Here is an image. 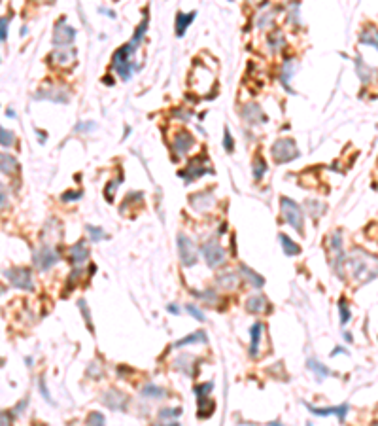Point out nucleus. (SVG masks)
<instances>
[{
	"mask_svg": "<svg viewBox=\"0 0 378 426\" xmlns=\"http://www.w3.org/2000/svg\"><path fill=\"white\" fill-rule=\"evenodd\" d=\"M346 262H348L350 267H352V277H354L358 283L365 284V283H369V281H373L375 277H378V267L377 269L371 267L373 262H377V258L365 254L363 250H354V254L350 256Z\"/></svg>",
	"mask_w": 378,
	"mask_h": 426,
	"instance_id": "f257e3e1",
	"label": "nucleus"
},
{
	"mask_svg": "<svg viewBox=\"0 0 378 426\" xmlns=\"http://www.w3.org/2000/svg\"><path fill=\"white\" fill-rule=\"evenodd\" d=\"M136 49L131 46V44H125L123 47H119L115 53H113V68H115V72L121 76L123 80H129L132 76V70L134 68H138L136 65H132L131 57Z\"/></svg>",
	"mask_w": 378,
	"mask_h": 426,
	"instance_id": "f03ea898",
	"label": "nucleus"
},
{
	"mask_svg": "<svg viewBox=\"0 0 378 426\" xmlns=\"http://www.w3.org/2000/svg\"><path fill=\"white\" fill-rule=\"evenodd\" d=\"M280 208H282V216L284 220L293 227V229H297L299 233H304V216H302V210L301 207L291 201L289 197H282L280 199Z\"/></svg>",
	"mask_w": 378,
	"mask_h": 426,
	"instance_id": "7ed1b4c3",
	"label": "nucleus"
},
{
	"mask_svg": "<svg viewBox=\"0 0 378 426\" xmlns=\"http://www.w3.org/2000/svg\"><path fill=\"white\" fill-rule=\"evenodd\" d=\"M273 157L276 163H289L299 157V150L291 139H280L273 144Z\"/></svg>",
	"mask_w": 378,
	"mask_h": 426,
	"instance_id": "20e7f679",
	"label": "nucleus"
},
{
	"mask_svg": "<svg viewBox=\"0 0 378 426\" xmlns=\"http://www.w3.org/2000/svg\"><path fill=\"white\" fill-rule=\"evenodd\" d=\"M202 256L208 267L216 269L219 265L225 264V250L221 248V245L217 243V239H210L202 245Z\"/></svg>",
	"mask_w": 378,
	"mask_h": 426,
	"instance_id": "39448f33",
	"label": "nucleus"
},
{
	"mask_svg": "<svg viewBox=\"0 0 378 426\" xmlns=\"http://www.w3.org/2000/svg\"><path fill=\"white\" fill-rule=\"evenodd\" d=\"M204 172H214V170L210 169V165H208V161L204 155H197V157H193V159L188 163V167L180 172V176L186 180V182H193V180H197L198 176H202Z\"/></svg>",
	"mask_w": 378,
	"mask_h": 426,
	"instance_id": "423d86ee",
	"label": "nucleus"
},
{
	"mask_svg": "<svg viewBox=\"0 0 378 426\" xmlns=\"http://www.w3.org/2000/svg\"><path fill=\"white\" fill-rule=\"evenodd\" d=\"M4 277L9 281V284L13 288H19V290H32V277H30V271L25 269V267H11V269H6L4 271Z\"/></svg>",
	"mask_w": 378,
	"mask_h": 426,
	"instance_id": "0eeeda50",
	"label": "nucleus"
},
{
	"mask_svg": "<svg viewBox=\"0 0 378 426\" xmlns=\"http://www.w3.org/2000/svg\"><path fill=\"white\" fill-rule=\"evenodd\" d=\"M178 252L184 267H193L197 264V248L193 245V241L184 233L178 235Z\"/></svg>",
	"mask_w": 378,
	"mask_h": 426,
	"instance_id": "6e6552de",
	"label": "nucleus"
},
{
	"mask_svg": "<svg viewBox=\"0 0 378 426\" xmlns=\"http://www.w3.org/2000/svg\"><path fill=\"white\" fill-rule=\"evenodd\" d=\"M32 262H34V265H36L40 271H47V269H51L59 262V252H57L53 246L44 245L40 250L34 252Z\"/></svg>",
	"mask_w": 378,
	"mask_h": 426,
	"instance_id": "1a4fd4ad",
	"label": "nucleus"
},
{
	"mask_svg": "<svg viewBox=\"0 0 378 426\" xmlns=\"http://www.w3.org/2000/svg\"><path fill=\"white\" fill-rule=\"evenodd\" d=\"M74 36H76L74 28L68 27L65 19H61V21H59V23L55 25V30H53V46H55V47L72 46Z\"/></svg>",
	"mask_w": 378,
	"mask_h": 426,
	"instance_id": "9d476101",
	"label": "nucleus"
},
{
	"mask_svg": "<svg viewBox=\"0 0 378 426\" xmlns=\"http://www.w3.org/2000/svg\"><path fill=\"white\" fill-rule=\"evenodd\" d=\"M189 203H191V207L195 208L197 212H208L210 208L216 205V197H214V193L210 189H206V191L193 193L189 197Z\"/></svg>",
	"mask_w": 378,
	"mask_h": 426,
	"instance_id": "9b49d317",
	"label": "nucleus"
},
{
	"mask_svg": "<svg viewBox=\"0 0 378 426\" xmlns=\"http://www.w3.org/2000/svg\"><path fill=\"white\" fill-rule=\"evenodd\" d=\"M102 404L110 409H115V411H125L127 404H129V398L119 390H110L102 396Z\"/></svg>",
	"mask_w": 378,
	"mask_h": 426,
	"instance_id": "f8f14e48",
	"label": "nucleus"
},
{
	"mask_svg": "<svg viewBox=\"0 0 378 426\" xmlns=\"http://www.w3.org/2000/svg\"><path fill=\"white\" fill-rule=\"evenodd\" d=\"M198 358H195L193 354H180L178 358L174 360V368L182 371L184 375H188V377H193L195 375V371H197V364Z\"/></svg>",
	"mask_w": 378,
	"mask_h": 426,
	"instance_id": "ddd939ff",
	"label": "nucleus"
},
{
	"mask_svg": "<svg viewBox=\"0 0 378 426\" xmlns=\"http://www.w3.org/2000/svg\"><path fill=\"white\" fill-rule=\"evenodd\" d=\"M306 407H308V411H310V413H314V415H318V417L337 415V419H339L340 423L344 421V417H346V413H348V406H346V404L337 406V407H314V406H308V404H306Z\"/></svg>",
	"mask_w": 378,
	"mask_h": 426,
	"instance_id": "4468645a",
	"label": "nucleus"
},
{
	"mask_svg": "<svg viewBox=\"0 0 378 426\" xmlns=\"http://www.w3.org/2000/svg\"><path fill=\"white\" fill-rule=\"evenodd\" d=\"M191 146H193V137L186 131H180L178 135L174 137V144H172V150L176 151V157H174V159H178L180 155H186Z\"/></svg>",
	"mask_w": 378,
	"mask_h": 426,
	"instance_id": "2eb2a0df",
	"label": "nucleus"
},
{
	"mask_svg": "<svg viewBox=\"0 0 378 426\" xmlns=\"http://www.w3.org/2000/svg\"><path fill=\"white\" fill-rule=\"evenodd\" d=\"M242 118L246 120V123L250 125H257V123L267 122V116L263 114V110L257 106V104H248L242 108Z\"/></svg>",
	"mask_w": 378,
	"mask_h": 426,
	"instance_id": "dca6fc26",
	"label": "nucleus"
},
{
	"mask_svg": "<svg viewBox=\"0 0 378 426\" xmlns=\"http://www.w3.org/2000/svg\"><path fill=\"white\" fill-rule=\"evenodd\" d=\"M51 59L59 63V65H68L76 59V49L72 46L68 47H55L53 53H51Z\"/></svg>",
	"mask_w": 378,
	"mask_h": 426,
	"instance_id": "f3484780",
	"label": "nucleus"
},
{
	"mask_svg": "<svg viewBox=\"0 0 378 426\" xmlns=\"http://www.w3.org/2000/svg\"><path fill=\"white\" fill-rule=\"evenodd\" d=\"M87 256H89V248L85 245V241H80L74 246H70V262L74 265L84 264L85 260H87Z\"/></svg>",
	"mask_w": 378,
	"mask_h": 426,
	"instance_id": "a211bd4d",
	"label": "nucleus"
},
{
	"mask_svg": "<svg viewBox=\"0 0 378 426\" xmlns=\"http://www.w3.org/2000/svg\"><path fill=\"white\" fill-rule=\"evenodd\" d=\"M36 99H46L53 103H68V95L65 89H42L36 93Z\"/></svg>",
	"mask_w": 378,
	"mask_h": 426,
	"instance_id": "6ab92c4d",
	"label": "nucleus"
},
{
	"mask_svg": "<svg viewBox=\"0 0 378 426\" xmlns=\"http://www.w3.org/2000/svg\"><path fill=\"white\" fill-rule=\"evenodd\" d=\"M216 284L223 290H233L238 284V275L235 271H223V273L216 275Z\"/></svg>",
	"mask_w": 378,
	"mask_h": 426,
	"instance_id": "aec40b11",
	"label": "nucleus"
},
{
	"mask_svg": "<svg viewBox=\"0 0 378 426\" xmlns=\"http://www.w3.org/2000/svg\"><path fill=\"white\" fill-rule=\"evenodd\" d=\"M261 333H263V324L255 322L250 330V337H252V343H250V356L255 358L257 352H259V341H261Z\"/></svg>",
	"mask_w": 378,
	"mask_h": 426,
	"instance_id": "412c9836",
	"label": "nucleus"
},
{
	"mask_svg": "<svg viewBox=\"0 0 378 426\" xmlns=\"http://www.w3.org/2000/svg\"><path fill=\"white\" fill-rule=\"evenodd\" d=\"M267 297L265 295H252V297H248V301H246V311H250V312H254V314H257V312H263L269 305H267Z\"/></svg>",
	"mask_w": 378,
	"mask_h": 426,
	"instance_id": "4be33fe9",
	"label": "nucleus"
},
{
	"mask_svg": "<svg viewBox=\"0 0 378 426\" xmlns=\"http://www.w3.org/2000/svg\"><path fill=\"white\" fill-rule=\"evenodd\" d=\"M195 15H197V11H191V13H182V11H178V15H176V34H178V36H184L186 28L193 23Z\"/></svg>",
	"mask_w": 378,
	"mask_h": 426,
	"instance_id": "5701e85b",
	"label": "nucleus"
},
{
	"mask_svg": "<svg viewBox=\"0 0 378 426\" xmlns=\"http://www.w3.org/2000/svg\"><path fill=\"white\" fill-rule=\"evenodd\" d=\"M240 273L244 275V279H246V281H248L250 284H252L254 288H261V286L265 284V279H263V277L255 273L254 269H250L248 265H244V264L240 265Z\"/></svg>",
	"mask_w": 378,
	"mask_h": 426,
	"instance_id": "b1692460",
	"label": "nucleus"
},
{
	"mask_svg": "<svg viewBox=\"0 0 378 426\" xmlns=\"http://www.w3.org/2000/svg\"><path fill=\"white\" fill-rule=\"evenodd\" d=\"M208 337L204 331H195V333H191L188 337H184V339H180L174 343V347L180 349V347H186V345H193V343H206Z\"/></svg>",
	"mask_w": 378,
	"mask_h": 426,
	"instance_id": "393cba45",
	"label": "nucleus"
},
{
	"mask_svg": "<svg viewBox=\"0 0 378 426\" xmlns=\"http://www.w3.org/2000/svg\"><path fill=\"white\" fill-rule=\"evenodd\" d=\"M361 44H365V46H373L375 49H378V30L375 27L367 28V30H363L361 32Z\"/></svg>",
	"mask_w": 378,
	"mask_h": 426,
	"instance_id": "a878e982",
	"label": "nucleus"
},
{
	"mask_svg": "<svg viewBox=\"0 0 378 426\" xmlns=\"http://www.w3.org/2000/svg\"><path fill=\"white\" fill-rule=\"evenodd\" d=\"M280 245H282L285 256H297L299 252H301L299 245H295V243H293L291 239L285 235V233H280Z\"/></svg>",
	"mask_w": 378,
	"mask_h": 426,
	"instance_id": "bb28decb",
	"label": "nucleus"
},
{
	"mask_svg": "<svg viewBox=\"0 0 378 426\" xmlns=\"http://www.w3.org/2000/svg\"><path fill=\"white\" fill-rule=\"evenodd\" d=\"M2 172L4 174H11V172H15L19 167V163L15 161V157H11V155H8V153H2Z\"/></svg>",
	"mask_w": 378,
	"mask_h": 426,
	"instance_id": "cd10ccee",
	"label": "nucleus"
},
{
	"mask_svg": "<svg viewBox=\"0 0 378 426\" xmlns=\"http://www.w3.org/2000/svg\"><path fill=\"white\" fill-rule=\"evenodd\" d=\"M306 366H308V369H312L314 373H316V377H318V381H321V379H325L327 375H331V371L325 366H321L320 362H316V360H308L306 362Z\"/></svg>",
	"mask_w": 378,
	"mask_h": 426,
	"instance_id": "c85d7f7f",
	"label": "nucleus"
},
{
	"mask_svg": "<svg viewBox=\"0 0 378 426\" xmlns=\"http://www.w3.org/2000/svg\"><path fill=\"white\" fill-rule=\"evenodd\" d=\"M142 396L144 398H165L167 396V392H165V388L157 387V385H146V387L142 388Z\"/></svg>",
	"mask_w": 378,
	"mask_h": 426,
	"instance_id": "c756f323",
	"label": "nucleus"
},
{
	"mask_svg": "<svg viewBox=\"0 0 378 426\" xmlns=\"http://www.w3.org/2000/svg\"><path fill=\"white\" fill-rule=\"evenodd\" d=\"M269 46L273 51H278L284 47V34L280 30H274L273 34H269Z\"/></svg>",
	"mask_w": 378,
	"mask_h": 426,
	"instance_id": "7c9ffc66",
	"label": "nucleus"
},
{
	"mask_svg": "<svg viewBox=\"0 0 378 426\" xmlns=\"http://www.w3.org/2000/svg\"><path fill=\"white\" fill-rule=\"evenodd\" d=\"M293 72H295V65H293L291 61H287V63L284 65V70H282V84L289 93H291V89H289V78L293 76Z\"/></svg>",
	"mask_w": 378,
	"mask_h": 426,
	"instance_id": "2f4dec72",
	"label": "nucleus"
},
{
	"mask_svg": "<svg viewBox=\"0 0 378 426\" xmlns=\"http://www.w3.org/2000/svg\"><path fill=\"white\" fill-rule=\"evenodd\" d=\"M265 172H267V163H265V159L261 157V155H255V159H254V178L255 180H261V176H263Z\"/></svg>",
	"mask_w": 378,
	"mask_h": 426,
	"instance_id": "473e14b6",
	"label": "nucleus"
},
{
	"mask_svg": "<svg viewBox=\"0 0 378 426\" xmlns=\"http://www.w3.org/2000/svg\"><path fill=\"white\" fill-rule=\"evenodd\" d=\"M306 207H308V212L312 214V218H320L321 214H323V210H325V205L314 201V199H308V201H306Z\"/></svg>",
	"mask_w": 378,
	"mask_h": 426,
	"instance_id": "72a5a7b5",
	"label": "nucleus"
},
{
	"mask_svg": "<svg viewBox=\"0 0 378 426\" xmlns=\"http://www.w3.org/2000/svg\"><path fill=\"white\" fill-rule=\"evenodd\" d=\"M85 229H87V233L91 235V241H93V243H98V241H104V239H108V235H106V231H104L102 227L87 226Z\"/></svg>",
	"mask_w": 378,
	"mask_h": 426,
	"instance_id": "f704fd0d",
	"label": "nucleus"
},
{
	"mask_svg": "<svg viewBox=\"0 0 378 426\" xmlns=\"http://www.w3.org/2000/svg\"><path fill=\"white\" fill-rule=\"evenodd\" d=\"M78 307H80V311L84 314L85 324H87L89 331H93L94 328H93V320H91V312H89V307H87V301H85V299H80V301H78Z\"/></svg>",
	"mask_w": 378,
	"mask_h": 426,
	"instance_id": "c9c22d12",
	"label": "nucleus"
},
{
	"mask_svg": "<svg viewBox=\"0 0 378 426\" xmlns=\"http://www.w3.org/2000/svg\"><path fill=\"white\" fill-rule=\"evenodd\" d=\"M356 66H358V74H359V80H361V82H363V84H367L369 80H371V72H373V70H371V68H369V66H365V65H363V61H361V59H358V61H356Z\"/></svg>",
	"mask_w": 378,
	"mask_h": 426,
	"instance_id": "e433bc0d",
	"label": "nucleus"
},
{
	"mask_svg": "<svg viewBox=\"0 0 378 426\" xmlns=\"http://www.w3.org/2000/svg\"><path fill=\"white\" fill-rule=\"evenodd\" d=\"M193 295H197V297H200L204 303H210V305H214V303L217 301V293L214 292L212 288H208L204 292H193Z\"/></svg>",
	"mask_w": 378,
	"mask_h": 426,
	"instance_id": "4c0bfd02",
	"label": "nucleus"
},
{
	"mask_svg": "<svg viewBox=\"0 0 378 426\" xmlns=\"http://www.w3.org/2000/svg\"><path fill=\"white\" fill-rule=\"evenodd\" d=\"M121 180H123V174H121V172H119V176H117V178H115V180H110V184L106 186V189H104V193H106V199H108V201H112V191H113V193H115V189H117V186L121 184Z\"/></svg>",
	"mask_w": 378,
	"mask_h": 426,
	"instance_id": "58836bf2",
	"label": "nucleus"
},
{
	"mask_svg": "<svg viewBox=\"0 0 378 426\" xmlns=\"http://www.w3.org/2000/svg\"><path fill=\"white\" fill-rule=\"evenodd\" d=\"M186 311H188L189 314H191V316L195 318V320H198V322H204V320H206V316H204V312L200 311L198 307H195L193 303H188V305H186Z\"/></svg>",
	"mask_w": 378,
	"mask_h": 426,
	"instance_id": "ea45409f",
	"label": "nucleus"
},
{
	"mask_svg": "<svg viewBox=\"0 0 378 426\" xmlns=\"http://www.w3.org/2000/svg\"><path fill=\"white\" fill-rule=\"evenodd\" d=\"M182 415V409L174 407V409H163L159 411V421H167V419H178Z\"/></svg>",
	"mask_w": 378,
	"mask_h": 426,
	"instance_id": "a19ab883",
	"label": "nucleus"
},
{
	"mask_svg": "<svg viewBox=\"0 0 378 426\" xmlns=\"http://www.w3.org/2000/svg\"><path fill=\"white\" fill-rule=\"evenodd\" d=\"M214 388V383H206V385H197V387L193 388V392L197 394V398H204L208 396V392Z\"/></svg>",
	"mask_w": 378,
	"mask_h": 426,
	"instance_id": "79ce46f5",
	"label": "nucleus"
},
{
	"mask_svg": "<svg viewBox=\"0 0 378 426\" xmlns=\"http://www.w3.org/2000/svg\"><path fill=\"white\" fill-rule=\"evenodd\" d=\"M339 311H340V322L346 324L350 320V309L348 305H346V299H340L339 301Z\"/></svg>",
	"mask_w": 378,
	"mask_h": 426,
	"instance_id": "37998d69",
	"label": "nucleus"
},
{
	"mask_svg": "<svg viewBox=\"0 0 378 426\" xmlns=\"http://www.w3.org/2000/svg\"><path fill=\"white\" fill-rule=\"evenodd\" d=\"M273 21H274L273 13H261V17H259V21H257V27L259 28L271 27V25H273Z\"/></svg>",
	"mask_w": 378,
	"mask_h": 426,
	"instance_id": "c03bdc74",
	"label": "nucleus"
},
{
	"mask_svg": "<svg viewBox=\"0 0 378 426\" xmlns=\"http://www.w3.org/2000/svg\"><path fill=\"white\" fill-rule=\"evenodd\" d=\"M87 425H104V417L102 413H98V411H93L91 415L87 417V421H85Z\"/></svg>",
	"mask_w": 378,
	"mask_h": 426,
	"instance_id": "a18cd8bd",
	"label": "nucleus"
},
{
	"mask_svg": "<svg viewBox=\"0 0 378 426\" xmlns=\"http://www.w3.org/2000/svg\"><path fill=\"white\" fill-rule=\"evenodd\" d=\"M0 135H2V146H4V148L13 146V135H11V133L6 131V129H2V131H0Z\"/></svg>",
	"mask_w": 378,
	"mask_h": 426,
	"instance_id": "49530a36",
	"label": "nucleus"
},
{
	"mask_svg": "<svg viewBox=\"0 0 378 426\" xmlns=\"http://www.w3.org/2000/svg\"><path fill=\"white\" fill-rule=\"evenodd\" d=\"M223 146H225V150L231 153V151L235 150V144H233V139H231V133L229 129L225 127V137H223Z\"/></svg>",
	"mask_w": 378,
	"mask_h": 426,
	"instance_id": "de8ad7c7",
	"label": "nucleus"
},
{
	"mask_svg": "<svg viewBox=\"0 0 378 426\" xmlns=\"http://www.w3.org/2000/svg\"><path fill=\"white\" fill-rule=\"evenodd\" d=\"M38 387H40L42 398H44V400H47V402H51V398H49V392H47V387H46V381H44V379H38Z\"/></svg>",
	"mask_w": 378,
	"mask_h": 426,
	"instance_id": "09e8293b",
	"label": "nucleus"
},
{
	"mask_svg": "<svg viewBox=\"0 0 378 426\" xmlns=\"http://www.w3.org/2000/svg\"><path fill=\"white\" fill-rule=\"evenodd\" d=\"M84 195L82 191H66L63 193V201H76V199H80Z\"/></svg>",
	"mask_w": 378,
	"mask_h": 426,
	"instance_id": "8fccbe9b",
	"label": "nucleus"
},
{
	"mask_svg": "<svg viewBox=\"0 0 378 426\" xmlns=\"http://www.w3.org/2000/svg\"><path fill=\"white\" fill-rule=\"evenodd\" d=\"M80 277H82V271H80V269H74L72 275H70V281H68V284H66V286H68V290H72V284H74Z\"/></svg>",
	"mask_w": 378,
	"mask_h": 426,
	"instance_id": "3c124183",
	"label": "nucleus"
},
{
	"mask_svg": "<svg viewBox=\"0 0 378 426\" xmlns=\"http://www.w3.org/2000/svg\"><path fill=\"white\" fill-rule=\"evenodd\" d=\"M6 30H8V17H2V30H0V38H2V42H6Z\"/></svg>",
	"mask_w": 378,
	"mask_h": 426,
	"instance_id": "603ef678",
	"label": "nucleus"
},
{
	"mask_svg": "<svg viewBox=\"0 0 378 426\" xmlns=\"http://www.w3.org/2000/svg\"><path fill=\"white\" fill-rule=\"evenodd\" d=\"M91 129H94V123H80L76 127V131H91Z\"/></svg>",
	"mask_w": 378,
	"mask_h": 426,
	"instance_id": "864d4df0",
	"label": "nucleus"
},
{
	"mask_svg": "<svg viewBox=\"0 0 378 426\" xmlns=\"http://www.w3.org/2000/svg\"><path fill=\"white\" fill-rule=\"evenodd\" d=\"M25 407H27V400H23V402H19L17 407H15V411H13V413H15V415H19L21 411H25Z\"/></svg>",
	"mask_w": 378,
	"mask_h": 426,
	"instance_id": "5fc2aeb1",
	"label": "nucleus"
},
{
	"mask_svg": "<svg viewBox=\"0 0 378 426\" xmlns=\"http://www.w3.org/2000/svg\"><path fill=\"white\" fill-rule=\"evenodd\" d=\"M174 116H176V118H182V120H189V118H191V112H182V110H176Z\"/></svg>",
	"mask_w": 378,
	"mask_h": 426,
	"instance_id": "6e6d98bb",
	"label": "nucleus"
},
{
	"mask_svg": "<svg viewBox=\"0 0 378 426\" xmlns=\"http://www.w3.org/2000/svg\"><path fill=\"white\" fill-rule=\"evenodd\" d=\"M167 309H169V312H174V314H178V312H180V309L176 307V305H169Z\"/></svg>",
	"mask_w": 378,
	"mask_h": 426,
	"instance_id": "4d7b16f0",
	"label": "nucleus"
},
{
	"mask_svg": "<svg viewBox=\"0 0 378 426\" xmlns=\"http://www.w3.org/2000/svg\"><path fill=\"white\" fill-rule=\"evenodd\" d=\"M9 423V417L6 415V411H2V425H8Z\"/></svg>",
	"mask_w": 378,
	"mask_h": 426,
	"instance_id": "13d9d810",
	"label": "nucleus"
},
{
	"mask_svg": "<svg viewBox=\"0 0 378 426\" xmlns=\"http://www.w3.org/2000/svg\"><path fill=\"white\" fill-rule=\"evenodd\" d=\"M339 352H346V350H344V349H340V347H337V349H335V350H333V352H331V356H337Z\"/></svg>",
	"mask_w": 378,
	"mask_h": 426,
	"instance_id": "bf43d9fd",
	"label": "nucleus"
},
{
	"mask_svg": "<svg viewBox=\"0 0 378 426\" xmlns=\"http://www.w3.org/2000/svg\"><path fill=\"white\" fill-rule=\"evenodd\" d=\"M2 208H6V193L2 191Z\"/></svg>",
	"mask_w": 378,
	"mask_h": 426,
	"instance_id": "052dcab7",
	"label": "nucleus"
},
{
	"mask_svg": "<svg viewBox=\"0 0 378 426\" xmlns=\"http://www.w3.org/2000/svg\"><path fill=\"white\" fill-rule=\"evenodd\" d=\"M6 116H9V118H13V116H15V112H13V110H6Z\"/></svg>",
	"mask_w": 378,
	"mask_h": 426,
	"instance_id": "680f3d73",
	"label": "nucleus"
}]
</instances>
